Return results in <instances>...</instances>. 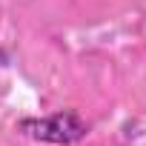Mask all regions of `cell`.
<instances>
[{
  "mask_svg": "<svg viewBox=\"0 0 146 146\" xmlns=\"http://www.w3.org/2000/svg\"><path fill=\"white\" fill-rule=\"evenodd\" d=\"M17 132L40 140V143H54V146H69L78 143L89 135V126L80 120L78 112H57L49 117H23L17 123Z\"/></svg>",
  "mask_w": 146,
  "mask_h": 146,
  "instance_id": "cell-1",
  "label": "cell"
}]
</instances>
